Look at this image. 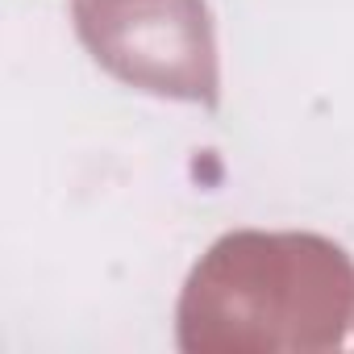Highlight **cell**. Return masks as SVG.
Masks as SVG:
<instances>
[{
  "label": "cell",
  "mask_w": 354,
  "mask_h": 354,
  "mask_svg": "<svg viewBox=\"0 0 354 354\" xmlns=\"http://www.w3.org/2000/svg\"><path fill=\"white\" fill-rule=\"evenodd\" d=\"M175 321L188 354L337 350L354 321V263L317 234L238 230L192 267Z\"/></svg>",
  "instance_id": "1"
},
{
  "label": "cell",
  "mask_w": 354,
  "mask_h": 354,
  "mask_svg": "<svg viewBox=\"0 0 354 354\" xmlns=\"http://www.w3.org/2000/svg\"><path fill=\"white\" fill-rule=\"evenodd\" d=\"M75 34L121 84L217 109L221 71L205 0H75Z\"/></svg>",
  "instance_id": "2"
}]
</instances>
